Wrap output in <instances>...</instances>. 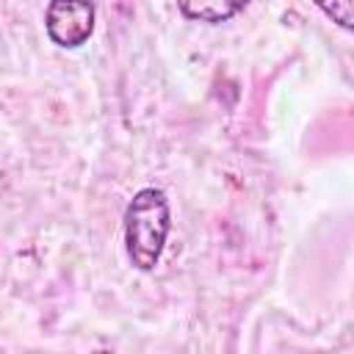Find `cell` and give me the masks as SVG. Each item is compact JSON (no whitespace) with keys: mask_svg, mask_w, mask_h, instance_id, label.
I'll return each instance as SVG.
<instances>
[{"mask_svg":"<svg viewBox=\"0 0 354 354\" xmlns=\"http://www.w3.org/2000/svg\"><path fill=\"white\" fill-rule=\"evenodd\" d=\"M180 14L191 22H227L235 14H241L246 8V3H230V0H216V3H180L177 6Z\"/></svg>","mask_w":354,"mask_h":354,"instance_id":"3","label":"cell"},{"mask_svg":"<svg viewBox=\"0 0 354 354\" xmlns=\"http://www.w3.org/2000/svg\"><path fill=\"white\" fill-rule=\"evenodd\" d=\"M321 14H326L335 25L354 33V0H335V3H315Z\"/></svg>","mask_w":354,"mask_h":354,"instance_id":"4","label":"cell"},{"mask_svg":"<svg viewBox=\"0 0 354 354\" xmlns=\"http://www.w3.org/2000/svg\"><path fill=\"white\" fill-rule=\"evenodd\" d=\"M44 28L53 44L75 50L94 33V3L83 0H53L44 14Z\"/></svg>","mask_w":354,"mask_h":354,"instance_id":"2","label":"cell"},{"mask_svg":"<svg viewBox=\"0 0 354 354\" xmlns=\"http://www.w3.org/2000/svg\"><path fill=\"white\" fill-rule=\"evenodd\" d=\"M171 230V207L160 188H141L124 210V249L138 271H152L160 263Z\"/></svg>","mask_w":354,"mask_h":354,"instance_id":"1","label":"cell"},{"mask_svg":"<svg viewBox=\"0 0 354 354\" xmlns=\"http://www.w3.org/2000/svg\"><path fill=\"white\" fill-rule=\"evenodd\" d=\"M94 354H113V351H108V348H100V351H94Z\"/></svg>","mask_w":354,"mask_h":354,"instance_id":"5","label":"cell"}]
</instances>
